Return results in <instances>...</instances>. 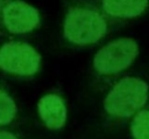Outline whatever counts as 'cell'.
Listing matches in <instances>:
<instances>
[{
    "instance_id": "1",
    "label": "cell",
    "mask_w": 149,
    "mask_h": 139,
    "mask_svg": "<svg viewBox=\"0 0 149 139\" xmlns=\"http://www.w3.org/2000/svg\"><path fill=\"white\" fill-rule=\"evenodd\" d=\"M108 30L106 16L97 7L76 1L68 7L63 20V37L76 47L99 42Z\"/></svg>"
},
{
    "instance_id": "2",
    "label": "cell",
    "mask_w": 149,
    "mask_h": 139,
    "mask_svg": "<svg viewBox=\"0 0 149 139\" xmlns=\"http://www.w3.org/2000/svg\"><path fill=\"white\" fill-rule=\"evenodd\" d=\"M149 96L148 84L133 76L118 81L108 91L105 100V111L114 118H129L146 105Z\"/></svg>"
},
{
    "instance_id": "3",
    "label": "cell",
    "mask_w": 149,
    "mask_h": 139,
    "mask_svg": "<svg viewBox=\"0 0 149 139\" xmlns=\"http://www.w3.org/2000/svg\"><path fill=\"white\" fill-rule=\"evenodd\" d=\"M139 55L135 40L121 37L101 47L93 57V69L100 76H113L127 68Z\"/></svg>"
},
{
    "instance_id": "4",
    "label": "cell",
    "mask_w": 149,
    "mask_h": 139,
    "mask_svg": "<svg viewBox=\"0 0 149 139\" xmlns=\"http://www.w3.org/2000/svg\"><path fill=\"white\" fill-rule=\"evenodd\" d=\"M41 67V55L30 44L21 41L6 42L0 47V69L7 74L28 77Z\"/></svg>"
},
{
    "instance_id": "5",
    "label": "cell",
    "mask_w": 149,
    "mask_h": 139,
    "mask_svg": "<svg viewBox=\"0 0 149 139\" xmlns=\"http://www.w3.org/2000/svg\"><path fill=\"white\" fill-rule=\"evenodd\" d=\"M0 23L12 34H28L41 25L38 11L23 0H3L0 7Z\"/></svg>"
},
{
    "instance_id": "6",
    "label": "cell",
    "mask_w": 149,
    "mask_h": 139,
    "mask_svg": "<svg viewBox=\"0 0 149 139\" xmlns=\"http://www.w3.org/2000/svg\"><path fill=\"white\" fill-rule=\"evenodd\" d=\"M37 110L48 128L58 130L64 126L66 121V107L64 100L58 95L48 93L43 96L37 104Z\"/></svg>"
},
{
    "instance_id": "7",
    "label": "cell",
    "mask_w": 149,
    "mask_h": 139,
    "mask_svg": "<svg viewBox=\"0 0 149 139\" xmlns=\"http://www.w3.org/2000/svg\"><path fill=\"white\" fill-rule=\"evenodd\" d=\"M98 2L101 13L113 19L136 18L149 5V0H98Z\"/></svg>"
},
{
    "instance_id": "8",
    "label": "cell",
    "mask_w": 149,
    "mask_h": 139,
    "mask_svg": "<svg viewBox=\"0 0 149 139\" xmlns=\"http://www.w3.org/2000/svg\"><path fill=\"white\" fill-rule=\"evenodd\" d=\"M130 132L134 139H149V110L142 109L134 114L130 123Z\"/></svg>"
},
{
    "instance_id": "9",
    "label": "cell",
    "mask_w": 149,
    "mask_h": 139,
    "mask_svg": "<svg viewBox=\"0 0 149 139\" xmlns=\"http://www.w3.org/2000/svg\"><path fill=\"white\" fill-rule=\"evenodd\" d=\"M16 104L13 98L0 88V125H7L12 123L16 114Z\"/></svg>"
},
{
    "instance_id": "10",
    "label": "cell",
    "mask_w": 149,
    "mask_h": 139,
    "mask_svg": "<svg viewBox=\"0 0 149 139\" xmlns=\"http://www.w3.org/2000/svg\"><path fill=\"white\" fill-rule=\"evenodd\" d=\"M0 139H17L13 133L6 132V131H0Z\"/></svg>"
},
{
    "instance_id": "11",
    "label": "cell",
    "mask_w": 149,
    "mask_h": 139,
    "mask_svg": "<svg viewBox=\"0 0 149 139\" xmlns=\"http://www.w3.org/2000/svg\"><path fill=\"white\" fill-rule=\"evenodd\" d=\"M2 2H3V0H0V7H1V5H2Z\"/></svg>"
}]
</instances>
